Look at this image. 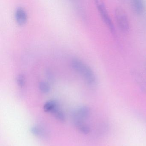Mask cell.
<instances>
[{
  "mask_svg": "<svg viewBox=\"0 0 146 146\" xmlns=\"http://www.w3.org/2000/svg\"><path fill=\"white\" fill-rule=\"evenodd\" d=\"M72 65L74 70L83 76L85 81L90 85H93L96 82V77L92 69L80 60H73Z\"/></svg>",
  "mask_w": 146,
  "mask_h": 146,
  "instance_id": "6da1fadb",
  "label": "cell"
},
{
  "mask_svg": "<svg viewBox=\"0 0 146 146\" xmlns=\"http://www.w3.org/2000/svg\"><path fill=\"white\" fill-rule=\"evenodd\" d=\"M15 16L17 23L19 24H24L27 21V13L21 7H18L16 9Z\"/></svg>",
  "mask_w": 146,
  "mask_h": 146,
  "instance_id": "5b68a950",
  "label": "cell"
},
{
  "mask_svg": "<svg viewBox=\"0 0 146 146\" xmlns=\"http://www.w3.org/2000/svg\"><path fill=\"white\" fill-rule=\"evenodd\" d=\"M39 88L40 90L44 93H48L50 90V85L47 82L44 81L40 82Z\"/></svg>",
  "mask_w": 146,
  "mask_h": 146,
  "instance_id": "30bf717a",
  "label": "cell"
},
{
  "mask_svg": "<svg viewBox=\"0 0 146 146\" xmlns=\"http://www.w3.org/2000/svg\"><path fill=\"white\" fill-rule=\"evenodd\" d=\"M56 118L61 122H64L65 120L66 117L64 113L59 108L58 106L52 112Z\"/></svg>",
  "mask_w": 146,
  "mask_h": 146,
  "instance_id": "ba28073f",
  "label": "cell"
},
{
  "mask_svg": "<svg viewBox=\"0 0 146 146\" xmlns=\"http://www.w3.org/2000/svg\"><path fill=\"white\" fill-rule=\"evenodd\" d=\"M96 4L102 20L109 28L114 37H116L117 34L116 30L105 4L102 1H96Z\"/></svg>",
  "mask_w": 146,
  "mask_h": 146,
  "instance_id": "3957f363",
  "label": "cell"
},
{
  "mask_svg": "<svg viewBox=\"0 0 146 146\" xmlns=\"http://www.w3.org/2000/svg\"><path fill=\"white\" fill-rule=\"evenodd\" d=\"M31 132L36 136L42 137H44L46 135L45 131L40 127H37V126H34L31 128Z\"/></svg>",
  "mask_w": 146,
  "mask_h": 146,
  "instance_id": "9c48e42d",
  "label": "cell"
},
{
  "mask_svg": "<svg viewBox=\"0 0 146 146\" xmlns=\"http://www.w3.org/2000/svg\"><path fill=\"white\" fill-rule=\"evenodd\" d=\"M114 15L119 30L123 33H128L130 29V23L125 10L121 7H117L115 8Z\"/></svg>",
  "mask_w": 146,
  "mask_h": 146,
  "instance_id": "7a4b0ae2",
  "label": "cell"
},
{
  "mask_svg": "<svg viewBox=\"0 0 146 146\" xmlns=\"http://www.w3.org/2000/svg\"><path fill=\"white\" fill-rule=\"evenodd\" d=\"M57 102L54 100H49L47 102L44 106V110L46 112H52L58 106Z\"/></svg>",
  "mask_w": 146,
  "mask_h": 146,
  "instance_id": "52a82bcc",
  "label": "cell"
},
{
  "mask_svg": "<svg viewBox=\"0 0 146 146\" xmlns=\"http://www.w3.org/2000/svg\"><path fill=\"white\" fill-rule=\"evenodd\" d=\"M132 10L135 13L141 14L144 10V5L143 2L141 0H135L131 3Z\"/></svg>",
  "mask_w": 146,
  "mask_h": 146,
  "instance_id": "8992f818",
  "label": "cell"
},
{
  "mask_svg": "<svg viewBox=\"0 0 146 146\" xmlns=\"http://www.w3.org/2000/svg\"><path fill=\"white\" fill-rule=\"evenodd\" d=\"M90 110L86 106L82 107L78 109L75 114V121H82V120L88 117Z\"/></svg>",
  "mask_w": 146,
  "mask_h": 146,
  "instance_id": "277c9868",
  "label": "cell"
},
{
  "mask_svg": "<svg viewBox=\"0 0 146 146\" xmlns=\"http://www.w3.org/2000/svg\"><path fill=\"white\" fill-rule=\"evenodd\" d=\"M17 81L19 86H20V87H23L24 84L25 82V77L23 75H22V74H20V75L18 76L17 77Z\"/></svg>",
  "mask_w": 146,
  "mask_h": 146,
  "instance_id": "8fae6325",
  "label": "cell"
}]
</instances>
